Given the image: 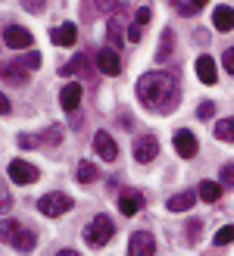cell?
<instances>
[{
  "mask_svg": "<svg viewBox=\"0 0 234 256\" xmlns=\"http://www.w3.org/2000/svg\"><path fill=\"white\" fill-rule=\"evenodd\" d=\"M194 200H197V197H194L190 190H184V194H175L172 200H168V210H172V212H188V210L194 206Z\"/></svg>",
  "mask_w": 234,
  "mask_h": 256,
  "instance_id": "obj_18",
  "label": "cell"
},
{
  "mask_svg": "<svg viewBox=\"0 0 234 256\" xmlns=\"http://www.w3.org/2000/svg\"><path fill=\"white\" fill-rule=\"evenodd\" d=\"M75 206L69 194H44L41 200H38V210H41L44 216H50V219H60L62 212H69Z\"/></svg>",
  "mask_w": 234,
  "mask_h": 256,
  "instance_id": "obj_4",
  "label": "cell"
},
{
  "mask_svg": "<svg viewBox=\"0 0 234 256\" xmlns=\"http://www.w3.org/2000/svg\"><path fill=\"white\" fill-rule=\"evenodd\" d=\"M138 97L147 110L168 116L181 100V84L172 72H147L138 82Z\"/></svg>",
  "mask_w": 234,
  "mask_h": 256,
  "instance_id": "obj_1",
  "label": "cell"
},
{
  "mask_svg": "<svg viewBox=\"0 0 234 256\" xmlns=\"http://www.w3.org/2000/svg\"><path fill=\"white\" fill-rule=\"evenodd\" d=\"M106 38H110V44H112V47H122V22H119V19H110Z\"/></svg>",
  "mask_w": 234,
  "mask_h": 256,
  "instance_id": "obj_24",
  "label": "cell"
},
{
  "mask_svg": "<svg viewBox=\"0 0 234 256\" xmlns=\"http://www.w3.org/2000/svg\"><path fill=\"white\" fill-rule=\"evenodd\" d=\"M216 138L234 144V119H222V122H218V125H216Z\"/></svg>",
  "mask_w": 234,
  "mask_h": 256,
  "instance_id": "obj_22",
  "label": "cell"
},
{
  "mask_svg": "<svg viewBox=\"0 0 234 256\" xmlns=\"http://www.w3.org/2000/svg\"><path fill=\"white\" fill-rule=\"evenodd\" d=\"M153 19V12H150V6H140L138 10V16H134V22H138V28H144V25Z\"/></svg>",
  "mask_w": 234,
  "mask_h": 256,
  "instance_id": "obj_28",
  "label": "cell"
},
{
  "mask_svg": "<svg viewBox=\"0 0 234 256\" xmlns=\"http://www.w3.org/2000/svg\"><path fill=\"white\" fill-rule=\"evenodd\" d=\"M97 178H100V169L94 162H82V166H78V182H82V184H90V182H97Z\"/></svg>",
  "mask_w": 234,
  "mask_h": 256,
  "instance_id": "obj_21",
  "label": "cell"
},
{
  "mask_svg": "<svg viewBox=\"0 0 234 256\" xmlns=\"http://www.w3.org/2000/svg\"><path fill=\"white\" fill-rule=\"evenodd\" d=\"M25 10H28V12H41L44 4H38V0H25Z\"/></svg>",
  "mask_w": 234,
  "mask_h": 256,
  "instance_id": "obj_35",
  "label": "cell"
},
{
  "mask_svg": "<svg viewBox=\"0 0 234 256\" xmlns=\"http://www.w3.org/2000/svg\"><path fill=\"white\" fill-rule=\"evenodd\" d=\"M38 144H41V138H32V134H19V147H22V150H34Z\"/></svg>",
  "mask_w": 234,
  "mask_h": 256,
  "instance_id": "obj_29",
  "label": "cell"
},
{
  "mask_svg": "<svg viewBox=\"0 0 234 256\" xmlns=\"http://www.w3.org/2000/svg\"><path fill=\"white\" fill-rule=\"evenodd\" d=\"M200 232H203V222L200 219H190L188 222V240H190V244H197V240H200Z\"/></svg>",
  "mask_w": 234,
  "mask_h": 256,
  "instance_id": "obj_27",
  "label": "cell"
},
{
  "mask_svg": "<svg viewBox=\"0 0 234 256\" xmlns=\"http://www.w3.org/2000/svg\"><path fill=\"white\" fill-rule=\"evenodd\" d=\"M212 25H216L218 32H231V28H234V10L225 6V4H218V6L212 10Z\"/></svg>",
  "mask_w": 234,
  "mask_h": 256,
  "instance_id": "obj_15",
  "label": "cell"
},
{
  "mask_svg": "<svg viewBox=\"0 0 234 256\" xmlns=\"http://www.w3.org/2000/svg\"><path fill=\"white\" fill-rule=\"evenodd\" d=\"M197 116L210 122V119L216 116V104H200V106H197Z\"/></svg>",
  "mask_w": 234,
  "mask_h": 256,
  "instance_id": "obj_30",
  "label": "cell"
},
{
  "mask_svg": "<svg viewBox=\"0 0 234 256\" xmlns=\"http://www.w3.org/2000/svg\"><path fill=\"white\" fill-rule=\"evenodd\" d=\"M41 140H50V144H60V140H62V132H60V128H47V132L41 134Z\"/></svg>",
  "mask_w": 234,
  "mask_h": 256,
  "instance_id": "obj_31",
  "label": "cell"
},
{
  "mask_svg": "<svg viewBox=\"0 0 234 256\" xmlns=\"http://www.w3.org/2000/svg\"><path fill=\"white\" fill-rule=\"evenodd\" d=\"M25 66H28V69H38V66H41V54H34V50H32V54H25Z\"/></svg>",
  "mask_w": 234,
  "mask_h": 256,
  "instance_id": "obj_33",
  "label": "cell"
},
{
  "mask_svg": "<svg viewBox=\"0 0 234 256\" xmlns=\"http://www.w3.org/2000/svg\"><path fill=\"white\" fill-rule=\"evenodd\" d=\"M128 41H132V44L140 41V28H138V25H132V28H128Z\"/></svg>",
  "mask_w": 234,
  "mask_h": 256,
  "instance_id": "obj_36",
  "label": "cell"
},
{
  "mask_svg": "<svg viewBox=\"0 0 234 256\" xmlns=\"http://www.w3.org/2000/svg\"><path fill=\"white\" fill-rule=\"evenodd\" d=\"M128 253L132 256H153L156 253V238L150 232H138L128 240Z\"/></svg>",
  "mask_w": 234,
  "mask_h": 256,
  "instance_id": "obj_8",
  "label": "cell"
},
{
  "mask_svg": "<svg viewBox=\"0 0 234 256\" xmlns=\"http://www.w3.org/2000/svg\"><path fill=\"white\" fill-rule=\"evenodd\" d=\"M50 38H54L56 47H75V41H78V28H75L72 22H66V25H60V28L50 32Z\"/></svg>",
  "mask_w": 234,
  "mask_h": 256,
  "instance_id": "obj_12",
  "label": "cell"
},
{
  "mask_svg": "<svg viewBox=\"0 0 234 256\" xmlns=\"http://www.w3.org/2000/svg\"><path fill=\"white\" fill-rule=\"evenodd\" d=\"M222 62H225V69H228V72L234 75V47H228V50H225V56H222Z\"/></svg>",
  "mask_w": 234,
  "mask_h": 256,
  "instance_id": "obj_34",
  "label": "cell"
},
{
  "mask_svg": "<svg viewBox=\"0 0 234 256\" xmlns=\"http://www.w3.org/2000/svg\"><path fill=\"white\" fill-rule=\"evenodd\" d=\"M156 156H160V140H156L153 134H144V138L134 140V160H138L140 166L153 162Z\"/></svg>",
  "mask_w": 234,
  "mask_h": 256,
  "instance_id": "obj_7",
  "label": "cell"
},
{
  "mask_svg": "<svg viewBox=\"0 0 234 256\" xmlns=\"http://www.w3.org/2000/svg\"><path fill=\"white\" fill-rule=\"evenodd\" d=\"M6 175H10V178H12L16 184H34L38 178H41V172H38L34 166L22 162V160H12V162L6 166Z\"/></svg>",
  "mask_w": 234,
  "mask_h": 256,
  "instance_id": "obj_6",
  "label": "cell"
},
{
  "mask_svg": "<svg viewBox=\"0 0 234 256\" xmlns=\"http://www.w3.org/2000/svg\"><path fill=\"white\" fill-rule=\"evenodd\" d=\"M4 82L6 84H25L28 82V66H25V62H6L4 66Z\"/></svg>",
  "mask_w": 234,
  "mask_h": 256,
  "instance_id": "obj_14",
  "label": "cell"
},
{
  "mask_svg": "<svg viewBox=\"0 0 234 256\" xmlns=\"http://www.w3.org/2000/svg\"><path fill=\"white\" fill-rule=\"evenodd\" d=\"M197 78H200L203 84H216V82H218V72H216L212 56H200V60H197Z\"/></svg>",
  "mask_w": 234,
  "mask_h": 256,
  "instance_id": "obj_17",
  "label": "cell"
},
{
  "mask_svg": "<svg viewBox=\"0 0 234 256\" xmlns=\"http://www.w3.org/2000/svg\"><path fill=\"white\" fill-rule=\"evenodd\" d=\"M60 104H62V110H66V112H75L78 110V104H82V84H66V88H62V91H60Z\"/></svg>",
  "mask_w": 234,
  "mask_h": 256,
  "instance_id": "obj_13",
  "label": "cell"
},
{
  "mask_svg": "<svg viewBox=\"0 0 234 256\" xmlns=\"http://www.w3.org/2000/svg\"><path fill=\"white\" fill-rule=\"evenodd\" d=\"M175 150H178V156H184V160H194L197 156V138H194L190 132H175Z\"/></svg>",
  "mask_w": 234,
  "mask_h": 256,
  "instance_id": "obj_11",
  "label": "cell"
},
{
  "mask_svg": "<svg viewBox=\"0 0 234 256\" xmlns=\"http://www.w3.org/2000/svg\"><path fill=\"white\" fill-rule=\"evenodd\" d=\"M97 69L103 72V75H119L122 72V62H119V54H116V50H100L97 54Z\"/></svg>",
  "mask_w": 234,
  "mask_h": 256,
  "instance_id": "obj_10",
  "label": "cell"
},
{
  "mask_svg": "<svg viewBox=\"0 0 234 256\" xmlns=\"http://www.w3.org/2000/svg\"><path fill=\"white\" fill-rule=\"evenodd\" d=\"M172 50H175V34H172V28H166L162 32V47H160V54H156V56L168 60V56H172Z\"/></svg>",
  "mask_w": 234,
  "mask_h": 256,
  "instance_id": "obj_23",
  "label": "cell"
},
{
  "mask_svg": "<svg viewBox=\"0 0 234 256\" xmlns=\"http://www.w3.org/2000/svg\"><path fill=\"white\" fill-rule=\"evenodd\" d=\"M140 206H144V197H140L138 190H125V194L119 197V210H122V216H134V212H140Z\"/></svg>",
  "mask_w": 234,
  "mask_h": 256,
  "instance_id": "obj_16",
  "label": "cell"
},
{
  "mask_svg": "<svg viewBox=\"0 0 234 256\" xmlns=\"http://www.w3.org/2000/svg\"><path fill=\"white\" fill-rule=\"evenodd\" d=\"M56 256H78V253H75V250H60Z\"/></svg>",
  "mask_w": 234,
  "mask_h": 256,
  "instance_id": "obj_38",
  "label": "cell"
},
{
  "mask_svg": "<svg viewBox=\"0 0 234 256\" xmlns=\"http://www.w3.org/2000/svg\"><path fill=\"white\" fill-rule=\"evenodd\" d=\"M94 150L100 153V160H106V162H112L116 156H119V147H116V140L110 138V132H97V138H94Z\"/></svg>",
  "mask_w": 234,
  "mask_h": 256,
  "instance_id": "obj_9",
  "label": "cell"
},
{
  "mask_svg": "<svg viewBox=\"0 0 234 256\" xmlns=\"http://www.w3.org/2000/svg\"><path fill=\"white\" fill-rule=\"evenodd\" d=\"M4 44L10 50H28L34 44V38H32V32H25L22 25H6L4 28Z\"/></svg>",
  "mask_w": 234,
  "mask_h": 256,
  "instance_id": "obj_5",
  "label": "cell"
},
{
  "mask_svg": "<svg viewBox=\"0 0 234 256\" xmlns=\"http://www.w3.org/2000/svg\"><path fill=\"white\" fill-rule=\"evenodd\" d=\"M112 234H116V225H112L110 216H97V219L84 228V240H88V244L94 247V250L106 247L110 240H112Z\"/></svg>",
  "mask_w": 234,
  "mask_h": 256,
  "instance_id": "obj_2",
  "label": "cell"
},
{
  "mask_svg": "<svg viewBox=\"0 0 234 256\" xmlns=\"http://www.w3.org/2000/svg\"><path fill=\"white\" fill-rule=\"evenodd\" d=\"M10 206H12V197H10V194H6V190H4V212H6Z\"/></svg>",
  "mask_w": 234,
  "mask_h": 256,
  "instance_id": "obj_37",
  "label": "cell"
},
{
  "mask_svg": "<svg viewBox=\"0 0 234 256\" xmlns=\"http://www.w3.org/2000/svg\"><path fill=\"white\" fill-rule=\"evenodd\" d=\"M90 69V62H88V56L84 54H78L72 62H66V66L60 69V75H75V72H88Z\"/></svg>",
  "mask_w": 234,
  "mask_h": 256,
  "instance_id": "obj_19",
  "label": "cell"
},
{
  "mask_svg": "<svg viewBox=\"0 0 234 256\" xmlns=\"http://www.w3.org/2000/svg\"><path fill=\"white\" fill-rule=\"evenodd\" d=\"M4 244H12L19 253H28V250H34V232L22 228L19 222L4 219Z\"/></svg>",
  "mask_w": 234,
  "mask_h": 256,
  "instance_id": "obj_3",
  "label": "cell"
},
{
  "mask_svg": "<svg viewBox=\"0 0 234 256\" xmlns=\"http://www.w3.org/2000/svg\"><path fill=\"white\" fill-rule=\"evenodd\" d=\"M231 240H234V225H225L222 232H218V234L212 238V244H216V247H228Z\"/></svg>",
  "mask_w": 234,
  "mask_h": 256,
  "instance_id": "obj_25",
  "label": "cell"
},
{
  "mask_svg": "<svg viewBox=\"0 0 234 256\" xmlns=\"http://www.w3.org/2000/svg\"><path fill=\"white\" fill-rule=\"evenodd\" d=\"M222 188H234V166H225L222 169Z\"/></svg>",
  "mask_w": 234,
  "mask_h": 256,
  "instance_id": "obj_32",
  "label": "cell"
},
{
  "mask_svg": "<svg viewBox=\"0 0 234 256\" xmlns=\"http://www.w3.org/2000/svg\"><path fill=\"white\" fill-rule=\"evenodd\" d=\"M203 6H206L203 0H197V4H175V10L181 12V16H197V12H200Z\"/></svg>",
  "mask_w": 234,
  "mask_h": 256,
  "instance_id": "obj_26",
  "label": "cell"
},
{
  "mask_svg": "<svg viewBox=\"0 0 234 256\" xmlns=\"http://www.w3.org/2000/svg\"><path fill=\"white\" fill-rule=\"evenodd\" d=\"M218 197H222V184H216V182H203V184H200V200L216 203Z\"/></svg>",
  "mask_w": 234,
  "mask_h": 256,
  "instance_id": "obj_20",
  "label": "cell"
}]
</instances>
